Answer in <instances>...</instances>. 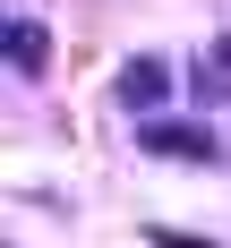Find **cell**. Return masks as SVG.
<instances>
[{
	"mask_svg": "<svg viewBox=\"0 0 231 248\" xmlns=\"http://www.w3.org/2000/svg\"><path fill=\"white\" fill-rule=\"evenodd\" d=\"M120 103H128V111H146V120H154V111L171 103V69H163L154 51H137V60H128V69H120Z\"/></svg>",
	"mask_w": 231,
	"mask_h": 248,
	"instance_id": "cell-2",
	"label": "cell"
},
{
	"mask_svg": "<svg viewBox=\"0 0 231 248\" xmlns=\"http://www.w3.org/2000/svg\"><path fill=\"white\" fill-rule=\"evenodd\" d=\"M0 51H9V69H17V77H34V69L51 60V34H43L34 17H9V26H0Z\"/></svg>",
	"mask_w": 231,
	"mask_h": 248,
	"instance_id": "cell-3",
	"label": "cell"
},
{
	"mask_svg": "<svg viewBox=\"0 0 231 248\" xmlns=\"http://www.w3.org/2000/svg\"><path fill=\"white\" fill-rule=\"evenodd\" d=\"M197 86H205L214 103H231V34H223V43H205V60H197Z\"/></svg>",
	"mask_w": 231,
	"mask_h": 248,
	"instance_id": "cell-4",
	"label": "cell"
},
{
	"mask_svg": "<svg viewBox=\"0 0 231 248\" xmlns=\"http://www.w3.org/2000/svg\"><path fill=\"white\" fill-rule=\"evenodd\" d=\"M137 146L146 154H180V163H214L223 137L214 128H188V120H137Z\"/></svg>",
	"mask_w": 231,
	"mask_h": 248,
	"instance_id": "cell-1",
	"label": "cell"
},
{
	"mask_svg": "<svg viewBox=\"0 0 231 248\" xmlns=\"http://www.w3.org/2000/svg\"><path fill=\"white\" fill-rule=\"evenodd\" d=\"M146 248H214V240H197V231H146Z\"/></svg>",
	"mask_w": 231,
	"mask_h": 248,
	"instance_id": "cell-5",
	"label": "cell"
}]
</instances>
